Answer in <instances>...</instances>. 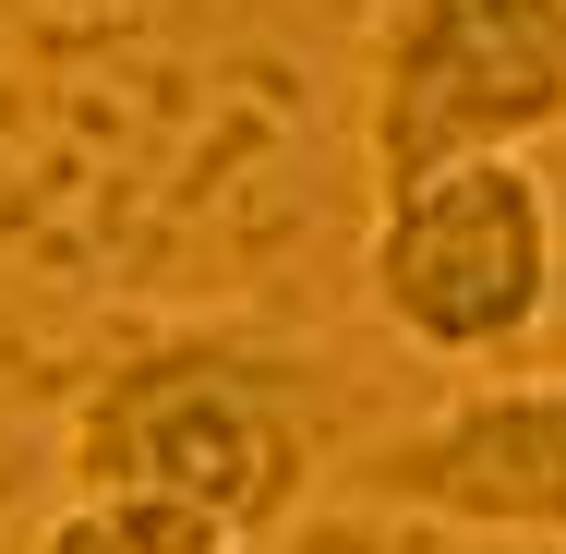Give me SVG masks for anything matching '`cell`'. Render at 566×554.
Returning <instances> with one entry per match:
<instances>
[{
  "label": "cell",
  "mask_w": 566,
  "mask_h": 554,
  "mask_svg": "<svg viewBox=\"0 0 566 554\" xmlns=\"http://www.w3.org/2000/svg\"><path fill=\"white\" fill-rule=\"evenodd\" d=\"M374 435V398L326 337L253 326V314H181L120 337L61 410V482L73 494H169L265 554L338 494L349 446Z\"/></svg>",
  "instance_id": "6da1fadb"
},
{
  "label": "cell",
  "mask_w": 566,
  "mask_h": 554,
  "mask_svg": "<svg viewBox=\"0 0 566 554\" xmlns=\"http://www.w3.org/2000/svg\"><path fill=\"white\" fill-rule=\"evenodd\" d=\"M555 290H566V206L531 157H447L374 194L361 302L410 362L494 374L555 326Z\"/></svg>",
  "instance_id": "7a4b0ae2"
},
{
  "label": "cell",
  "mask_w": 566,
  "mask_h": 554,
  "mask_svg": "<svg viewBox=\"0 0 566 554\" xmlns=\"http://www.w3.org/2000/svg\"><path fill=\"white\" fill-rule=\"evenodd\" d=\"M566 133V0H374L361 181L398 194L447 157H543Z\"/></svg>",
  "instance_id": "3957f363"
},
{
  "label": "cell",
  "mask_w": 566,
  "mask_h": 554,
  "mask_svg": "<svg viewBox=\"0 0 566 554\" xmlns=\"http://www.w3.org/2000/svg\"><path fill=\"white\" fill-rule=\"evenodd\" d=\"M338 506L470 543H566V374H482L410 422H374L338 470Z\"/></svg>",
  "instance_id": "277c9868"
},
{
  "label": "cell",
  "mask_w": 566,
  "mask_h": 554,
  "mask_svg": "<svg viewBox=\"0 0 566 554\" xmlns=\"http://www.w3.org/2000/svg\"><path fill=\"white\" fill-rule=\"evenodd\" d=\"M36 554H253L241 531H218L206 506H169V494H73Z\"/></svg>",
  "instance_id": "5b68a950"
}]
</instances>
